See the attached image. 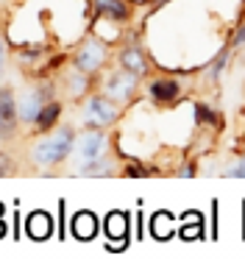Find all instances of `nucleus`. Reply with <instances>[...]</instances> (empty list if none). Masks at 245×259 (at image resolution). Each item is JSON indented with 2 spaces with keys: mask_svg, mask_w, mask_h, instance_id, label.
<instances>
[{
  "mask_svg": "<svg viewBox=\"0 0 245 259\" xmlns=\"http://www.w3.org/2000/svg\"><path fill=\"white\" fill-rule=\"evenodd\" d=\"M70 151H72V134L67 128H61V131H56L53 137H45L42 142H36V148H33V159H36V164L48 167V164L61 162Z\"/></svg>",
  "mask_w": 245,
  "mask_h": 259,
  "instance_id": "nucleus-1",
  "label": "nucleus"
},
{
  "mask_svg": "<svg viewBox=\"0 0 245 259\" xmlns=\"http://www.w3.org/2000/svg\"><path fill=\"white\" fill-rule=\"evenodd\" d=\"M106 62V45L98 39V36H92V39H87L81 48H78L75 53V70L78 73H95V70H100Z\"/></svg>",
  "mask_w": 245,
  "mask_h": 259,
  "instance_id": "nucleus-2",
  "label": "nucleus"
},
{
  "mask_svg": "<svg viewBox=\"0 0 245 259\" xmlns=\"http://www.w3.org/2000/svg\"><path fill=\"white\" fill-rule=\"evenodd\" d=\"M103 134L100 131H92L89 128L87 134H81L78 137V142H75V153H78V159H81V167L87 170L92 162H98V156H100V151H103Z\"/></svg>",
  "mask_w": 245,
  "mask_h": 259,
  "instance_id": "nucleus-3",
  "label": "nucleus"
},
{
  "mask_svg": "<svg viewBox=\"0 0 245 259\" xmlns=\"http://www.w3.org/2000/svg\"><path fill=\"white\" fill-rule=\"evenodd\" d=\"M42 109H45V95L39 90H25L17 98V117L25 120V123H36Z\"/></svg>",
  "mask_w": 245,
  "mask_h": 259,
  "instance_id": "nucleus-4",
  "label": "nucleus"
},
{
  "mask_svg": "<svg viewBox=\"0 0 245 259\" xmlns=\"http://www.w3.org/2000/svg\"><path fill=\"white\" fill-rule=\"evenodd\" d=\"M114 117H117V106L106 98H92L84 109V120L92 125H109Z\"/></svg>",
  "mask_w": 245,
  "mask_h": 259,
  "instance_id": "nucleus-5",
  "label": "nucleus"
},
{
  "mask_svg": "<svg viewBox=\"0 0 245 259\" xmlns=\"http://www.w3.org/2000/svg\"><path fill=\"white\" fill-rule=\"evenodd\" d=\"M137 78H139V75L128 73V70H123V73H111L109 75V84H106V92H109L114 101H123V98H128L134 92Z\"/></svg>",
  "mask_w": 245,
  "mask_h": 259,
  "instance_id": "nucleus-6",
  "label": "nucleus"
},
{
  "mask_svg": "<svg viewBox=\"0 0 245 259\" xmlns=\"http://www.w3.org/2000/svg\"><path fill=\"white\" fill-rule=\"evenodd\" d=\"M120 64H123V70H128V73H134V75H145V73H148V59H145V53L139 51L137 45H131V48L123 51Z\"/></svg>",
  "mask_w": 245,
  "mask_h": 259,
  "instance_id": "nucleus-7",
  "label": "nucleus"
},
{
  "mask_svg": "<svg viewBox=\"0 0 245 259\" xmlns=\"http://www.w3.org/2000/svg\"><path fill=\"white\" fill-rule=\"evenodd\" d=\"M92 6L100 17H111V20H117V23H123V20L128 17V6L123 0H92Z\"/></svg>",
  "mask_w": 245,
  "mask_h": 259,
  "instance_id": "nucleus-8",
  "label": "nucleus"
},
{
  "mask_svg": "<svg viewBox=\"0 0 245 259\" xmlns=\"http://www.w3.org/2000/svg\"><path fill=\"white\" fill-rule=\"evenodd\" d=\"M17 117V101L11 95V90H0V123L9 128Z\"/></svg>",
  "mask_w": 245,
  "mask_h": 259,
  "instance_id": "nucleus-9",
  "label": "nucleus"
},
{
  "mask_svg": "<svg viewBox=\"0 0 245 259\" xmlns=\"http://www.w3.org/2000/svg\"><path fill=\"white\" fill-rule=\"evenodd\" d=\"M150 95H153L156 101H173V98L178 95V84L170 81V78L153 81V84H150Z\"/></svg>",
  "mask_w": 245,
  "mask_h": 259,
  "instance_id": "nucleus-10",
  "label": "nucleus"
},
{
  "mask_svg": "<svg viewBox=\"0 0 245 259\" xmlns=\"http://www.w3.org/2000/svg\"><path fill=\"white\" fill-rule=\"evenodd\" d=\"M59 112H61V106L50 103V106H45V109H42V114H39V120H36V123L42 125V128H50V125H53V120L59 117Z\"/></svg>",
  "mask_w": 245,
  "mask_h": 259,
  "instance_id": "nucleus-11",
  "label": "nucleus"
},
{
  "mask_svg": "<svg viewBox=\"0 0 245 259\" xmlns=\"http://www.w3.org/2000/svg\"><path fill=\"white\" fill-rule=\"evenodd\" d=\"M75 231H78V237H89L95 231V220L89 218V214H78V220H75Z\"/></svg>",
  "mask_w": 245,
  "mask_h": 259,
  "instance_id": "nucleus-12",
  "label": "nucleus"
},
{
  "mask_svg": "<svg viewBox=\"0 0 245 259\" xmlns=\"http://www.w3.org/2000/svg\"><path fill=\"white\" fill-rule=\"evenodd\" d=\"M42 220H45V214H33V220H31V234L33 237H45L50 229H42Z\"/></svg>",
  "mask_w": 245,
  "mask_h": 259,
  "instance_id": "nucleus-13",
  "label": "nucleus"
},
{
  "mask_svg": "<svg viewBox=\"0 0 245 259\" xmlns=\"http://www.w3.org/2000/svg\"><path fill=\"white\" fill-rule=\"evenodd\" d=\"M228 176H245V159L237 164V167H231V170H228Z\"/></svg>",
  "mask_w": 245,
  "mask_h": 259,
  "instance_id": "nucleus-14",
  "label": "nucleus"
},
{
  "mask_svg": "<svg viewBox=\"0 0 245 259\" xmlns=\"http://www.w3.org/2000/svg\"><path fill=\"white\" fill-rule=\"evenodd\" d=\"M3 56L6 53H3V42H0V70H3Z\"/></svg>",
  "mask_w": 245,
  "mask_h": 259,
  "instance_id": "nucleus-15",
  "label": "nucleus"
},
{
  "mask_svg": "<svg viewBox=\"0 0 245 259\" xmlns=\"http://www.w3.org/2000/svg\"><path fill=\"white\" fill-rule=\"evenodd\" d=\"M0 128H3V123H0Z\"/></svg>",
  "mask_w": 245,
  "mask_h": 259,
  "instance_id": "nucleus-16",
  "label": "nucleus"
}]
</instances>
